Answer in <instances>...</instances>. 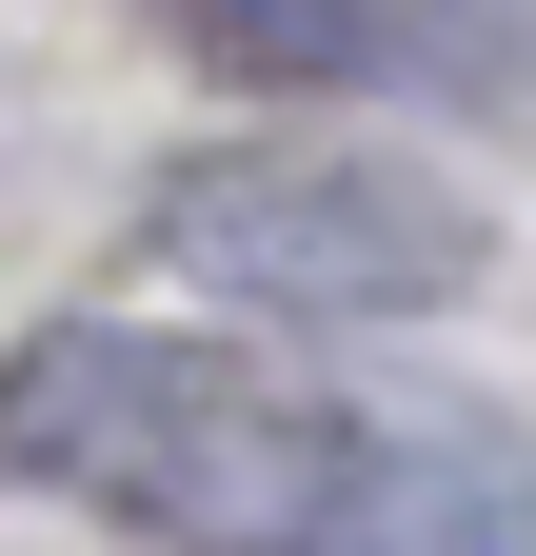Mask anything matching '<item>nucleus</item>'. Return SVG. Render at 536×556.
<instances>
[{"label":"nucleus","instance_id":"nucleus-1","mask_svg":"<svg viewBox=\"0 0 536 556\" xmlns=\"http://www.w3.org/2000/svg\"><path fill=\"white\" fill-rule=\"evenodd\" d=\"M0 457L159 556H536V438L457 378H298L219 318H40Z\"/></svg>","mask_w":536,"mask_h":556},{"label":"nucleus","instance_id":"nucleus-3","mask_svg":"<svg viewBox=\"0 0 536 556\" xmlns=\"http://www.w3.org/2000/svg\"><path fill=\"white\" fill-rule=\"evenodd\" d=\"M159 21L219 60V80H318V100L397 60V0H159Z\"/></svg>","mask_w":536,"mask_h":556},{"label":"nucleus","instance_id":"nucleus-2","mask_svg":"<svg viewBox=\"0 0 536 556\" xmlns=\"http://www.w3.org/2000/svg\"><path fill=\"white\" fill-rule=\"evenodd\" d=\"M159 258L239 318H298V338H418L497 278V199L397 160V139H339V119H258V139H199L159 160Z\"/></svg>","mask_w":536,"mask_h":556}]
</instances>
